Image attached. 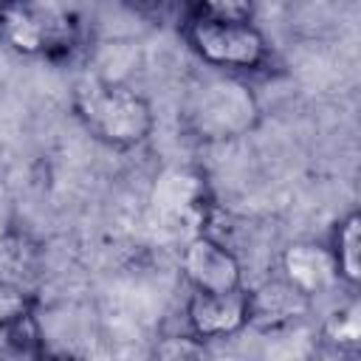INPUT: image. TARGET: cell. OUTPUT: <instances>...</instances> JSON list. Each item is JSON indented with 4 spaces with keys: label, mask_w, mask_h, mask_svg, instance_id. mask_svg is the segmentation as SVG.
I'll use <instances>...</instances> for the list:
<instances>
[{
    "label": "cell",
    "mask_w": 361,
    "mask_h": 361,
    "mask_svg": "<svg viewBox=\"0 0 361 361\" xmlns=\"http://www.w3.org/2000/svg\"><path fill=\"white\" fill-rule=\"evenodd\" d=\"M8 231V226H6V203L0 200V237Z\"/></svg>",
    "instance_id": "cell-16"
},
{
    "label": "cell",
    "mask_w": 361,
    "mask_h": 361,
    "mask_svg": "<svg viewBox=\"0 0 361 361\" xmlns=\"http://www.w3.org/2000/svg\"><path fill=\"white\" fill-rule=\"evenodd\" d=\"M0 39L23 56H65L79 39L76 8L71 0H0Z\"/></svg>",
    "instance_id": "cell-2"
},
{
    "label": "cell",
    "mask_w": 361,
    "mask_h": 361,
    "mask_svg": "<svg viewBox=\"0 0 361 361\" xmlns=\"http://www.w3.org/2000/svg\"><path fill=\"white\" fill-rule=\"evenodd\" d=\"M45 353L28 288L0 276V361H31Z\"/></svg>",
    "instance_id": "cell-5"
},
{
    "label": "cell",
    "mask_w": 361,
    "mask_h": 361,
    "mask_svg": "<svg viewBox=\"0 0 361 361\" xmlns=\"http://www.w3.org/2000/svg\"><path fill=\"white\" fill-rule=\"evenodd\" d=\"M152 209L172 223H189V226H203L206 212H209V195H206V180L192 172L172 166L155 178L152 186Z\"/></svg>",
    "instance_id": "cell-8"
},
{
    "label": "cell",
    "mask_w": 361,
    "mask_h": 361,
    "mask_svg": "<svg viewBox=\"0 0 361 361\" xmlns=\"http://www.w3.org/2000/svg\"><path fill=\"white\" fill-rule=\"evenodd\" d=\"M186 130L200 141H231L248 135L259 121V102L254 90L234 76H214L197 82L180 107Z\"/></svg>",
    "instance_id": "cell-3"
},
{
    "label": "cell",
    "mask_w": 361,
    "mask_h": 361,
    "mask_svg": "<svg viewBox=\"0 0 361 361\" xmlns=\"http://www.w3.org/2000/svg\"><path fill=\"white\" fill-rule=\"evenodd\" d=\"M282 274L302 293L316 296L330 290L338 282V271L327 245L319 243H293L282 251Z\"/></svg>",
    "instance_id": "cell-10"
},
{
    "label": "cell",
    "mask_w": 361,
    "mask_h": 361,
    "mask_svg": "<svg viewBox=\"0 0 361 361\" xmlns=\"http://www.w3.org/2000/svg\"><path fill=\"white\" fill-rule=\"evenodd\" d=\"M189 48L212 68L220 71H257L268 62V39L254 23H231L189 11L183 23Z\"/></svg>",
    "instance_id": "cell-4"
},
{
    "label": "cell",
    "mask_w": 361,
    "mask_h": 361,
    "mask_svg": "<svg viewBox=\"0 0 361 361\" xmlns=\"http://www.w3.org/2000/svg\"><path fill=\"white\" fill-rule=\"evenodd\" d=\"M121 3H127V6H133L138 11H155V8H164L172 0H121Z\"/></svg>",
    "instance_id": "cell-15"
},
{
    "label": "cell",
    "mask_w": 361,
    "mask_h": 361,
    "mask_svg": "<svg viewBox=\"0 0 361 361\" xmlns=\"http://www.w3.org/2000/svg\"><path fill=\"white\" fill-rule=\"evenodd\" d=\"M313 296L282 279H268L248 290V324L257 330H279L310 313Z\"/></svg>",
    "instance_id": "cell-9"
},
{
    "label": "cell",
    "mask_w": 361,
    "mask_h": 361,
    "mask_svg": "<svg viewBox=\"0 0 361 361\" xmlns=\"http://www.w3.org/2000/svg\"><path fill=\"white\" fill-rule=\"evenodd\" d=\"M254 8L257 0H192V11L231 23H254Z\"/></svg>",
    "instance_id": "cell-13"
},
{
    "label": "cell",
    "mask_w": 361,
    "mask_h": 361,
    "mask_svg": "<svg viewBox=\"0 0 361 361\" xmlns=\"http://www.w3.org/2000/svg\"><path fill=\"white\" fill-rule=\"evenodd\" d=\"M324 338L338 344V347H358V341H361V307L355 299L330 313V319L324 322Z\"/></svg>",
    "instance_id": "cell-12"
},
{
    "label": "cell",
    "mask_w": 361,
    "mask_h": 361,
    "mask_svg": "<svg viewBox=\"0 0 361 361\" xmlns=\"http://www.w3.org/2000/svg\"><path fill=\"white\" fill-rule=\"evenodd\" d=\"M180 271L192 290L220 293L243 288V265L220 240L209 237L206 231L192 234L180 251Z\"/></svg>",
    "instance_id": "cell-6"
},
{
    "label": "cell",
    "mask_w": 361,
    "mask_h": 361,
    "mask_svg": "<svg viewBox=\"0 0 361 361\" xmlns=\"http://www.w3.org/2000/svg\"><path fill=\"white\" fill-rule=\"evenodd\" d=\"M158 358H200L206 355V341L197 336H178V338H164L155 347Z\"/></svg>",
    "instance_id": "cell-14"
},
{
    "label": "cell",
    "mask_w": 361,
    "mask_h": 361,
    "mask_svg": "<svg viewBox=\"0 0 361 361\" xmlns=\"http://www.w3.org/2000/svg\"><path fill=\"white\" fill-rule=\"evenodd\" d=\"M186 324L189 333L203 341L237 336L240 330L248 327V290L245 288L220 290V293L195 290L186 302Z\"/></svg>",
    "instance_id": "cell-7"
},
{
    "label": "cell",
    "mask_w": 361,
    "mask_h": 361,
    "mask_svg": "<svg viewBox=\"0 0 361 361\" xmlns=\"http://www.w3.org/2000/svg\"><path fill=\"white\" fill-rule=\"evenodd\" d=\"M71 107L93 138L118 149L144 144L155 127L152 104L135 87L102 73H85L73 85Z\"/></svg>",
    "instance_id": "cell-1"
},
{
    "label": "cell",
    "mask_w": 361,
    "mask_h": 361,
    "mask_svg": "<svg viewBox=\"0 0 361 361\" xmlns=\"http://www.w3.org/2000/svg\"><path fill=\"white\" fill-rule=\"evenodd\" d=\"M330 254L338 271V279L350 288H355L361 282V214L358 212H347L336 228H333V240H330Z\"/></svg>",
    "instance_id": "cell-11"
}]
</instances>
